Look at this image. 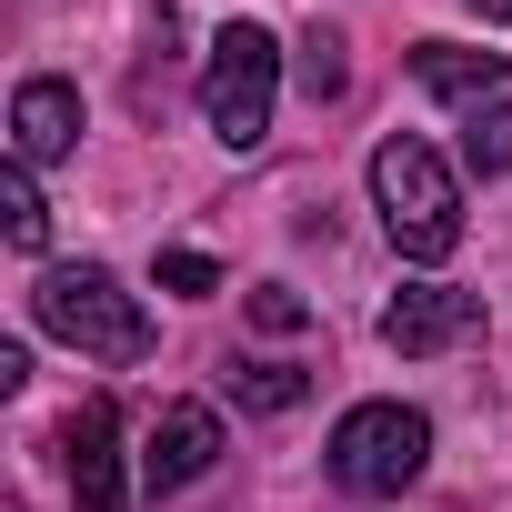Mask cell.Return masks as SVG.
I'll list each match as a JSON object with an SVG mask.
<instances>
[{
    "instance_id": "cell-1",
    "label": "cell",
    "mask_w": 512,
    "mask_h": 512,
    "mask_svg": "<svg viewBox=\"0 0 512 512\" xmlns=\"http://www.w3.org/2000/svg\"><path fill=\"white\" fill-rule=\"evenodd\" d=\"M372 201L402 262H452L462 251V181L432 141H382L372 151Z\"/></svg>"
},
{
    "instance_id": "cell-2",
    "label": "cell",
    "mask_w": 512,
    "mask_h": 512,
    "mask_svg": "<svg viewBox=\"0 0 512 512\" xmlns=\"http://www.w3.org/2000/svg\"><path fill=\"white\" fill-rule=\"evenodd\" d=\"M31 312H41L51 342H71V352H91V362H141V352H151L141 302H131L101 262H61V272H41Z\"/></svg>"
},
{
    "instance_id": "cell-3",
    "label": "cell",
    "mask_w": 512,
    "mask_h": 512,
    "mask_svg": "<svg viewBox=\"0 0 512 512\" xmlns=\"http://www.w3.org/2000/svg\"><path fill=\"white\" fill-rule=\"evenodd\" d=\"M272 101H282V41H272L262 21H231V31L211 41V61H201V121H211V141L262 151Z\"/></svg>"
},
{
    "instance_id": "cell-4",
    "label": "cell",
    "mask_w": 512,
    "mask_h": 512,
    "mask_svg": "<svg viewBox=\"0 0 512 512\" xmlns=\"http://www.w3.org/2000/svg\"><path fill=\"white\" fill-rule=\"evenodd\" d=\"M422 462H432V422H422L412 402H352V412L332 422V482L362 492V502L422 482Z\"/></svg>"
},
{
    "instance_id": "cell-5",
    "label": "cell",
    "mask_w": 512,
    "mask_h": 512,
    "mask_svg": "<svg viewBox=\"0 0 512 512\" xmlns=\"http://www.w3.org/2000/svg\"><path fill=\"white\" fill-rule=\"evenodd\" d=\"M482 332V292H452V282H412V292H392V312H382V342L392 352H452V342H472Z\"/></svg>"
},
{
    "instance_id": "cell-6",
    "label": "cell",
    "mask_w": 512,
    "mask_h": 512,
    "mask_svg": "<svg viewBox=\"0 0 512 512\" xmlns=\"http://www.w3.org/2000/svg\"><path fill=\"white\" fill-rule=\"evenodd\" d=\"M211 462H221V412L211 402H171L151 422V442H141V482L151 492H191Z\"/></svg>"
},
{
    "instance_id": "cell-7",
    "label": "cell",
    "mask_w": 512,
    "mask_h": 512,
    "mask_svg": "<svg viewBox=\"0 0 512 512\" xmlns=\"http://www.w3.org/2000/svg\"><path fill=\"white\" fill-rule=\"evenodd\" d=\"M61 462H71L81 512H131V492H121V412L111 402H81L61 422Z\"/></svg>"
},
{
    "instance_id": "cell-8",
    "label": "cell",
    "mask_w": 512,
    "mask_h": 512,
    "mask_svg": "<svg viewBox=\"0 0 512 512\" xmlns=\"http://www.w3.org/2000/svg\"><path fill=\"white\" fill-rule=\"evenodd\" d=\"M81 151V91L71 81H21V101H11V161H71Z\"/></svg>"
},
{
    "instance_id": "cell-9",
    "label": "cell",
    "mask_w": 512,
    "mask_h": 512,
    "mask_svg": "<svg viewBox=\"0 0 512 512\" xmlns=\"http://www.w3.org/2000/svg\"><path fill=\"white\" fill-rule=\"evenodd\" d=\"M412 81L472 111V101H492V91L512 81V61H492V51H452V41H422V51H412Z\"/></svg>"
},
{
    "instance_id": "cell-10",
    "label": "cell",
    "mask_w": 512,
    "mask_h": 512,
    "mask_svg": "<svg viewBox=\"0 0 512 512\" xmlns=\"http://www.w3.org/2000/svg\"><path fill=\"white\" fill-rule=\"evenodd\" d=\"M462 161L492 181V171H512V81L492 91V101H472L462 111Z\"/></svg>"
},
{
    "instance_id": "cell-11",
    "label": "cell",
    "mask_w": 512,
    "mask_h": 512,
    "mask_svg": "<svg viewBox=\"0 0 512 512\" xmlns=\"http://www.w3.org/2000/svg\"><path fill=\"white\" fill-rule=\"evenodd\" d=\"M221 382H231V402H241V412H292V402L312 392V372H302V362H231Z\"/></svg>"
},
{
    "instance_id": "cell-12",
    "label": "cell",
    "mask_w": 512,
    "mask_h": 512,
    "mask_svg": "<svg viewBox=\"0 0 512 512\" xmlns=\"http://www.w3.org/2000/svg\"><path fill=\"white\" fill-rule=\"evenodd\" d=\"M0 221H11V241H21V251H41V241H51V201H41L31 161H11V171H0Z\"/></svg>"
},
{
    "instance_id": "cell-13",
    "label": "cell",
    "mask_w": 512,
    "mask_h": 512,
    "mask_svg": "<svg viewBox=\"0 0 512 512\" xmlns=\"http://www.w3.org/2000/svg\"><path fill=\"white\" fill-rule=\"evenodd\" d=\"M342 81H352L342 31H322V21H312V31H302V91H312V101H342Z\"/></svg>"
},
{
    "instance_id": "cell-14",
    "label": "cell",
    "mask_w": 512,
    "mask_h": 512,
    "mask_svg": "<svg viewBox=\"0 0 512 512\" xmlns=\"http://www.w3.org/2000/svg\"><path fill=\"white\" fill-rule=\"evenodd\" d=\"M161 292L201 302V292H221V262H211V251H161Z\"/></svg>"
},
{
    "instance_id": "cell-15",
    "label": "cell",
    "mask_w": 512,
    "mask_h": 512,
    "mask_svg": "<svg viewBox=\"0 0 512 512\" xmlns=\"http://www.w3.org/2000/svg\"><path fill=\"white\" fill-rule=\"evenodd\" d=\"M251 322H262V332H302L312 312H302V292H292V282H262V292H251Z\"/></svg>"
},
{
    "instance_id": "cell-16",
    "label": "cell",
    "mask_w": 512,
    "mask_h": 512,
    "mask_svg": "<svg viewBox=\"0 0 512 512\" xmlns=\"http://www.w3.org/2000/svg\"><path fill=\"white\" fill-rule=\"evenodd\" d=\"M472 11H482V21H512V0H472Z\"/></svg>"
}]
</instances>
